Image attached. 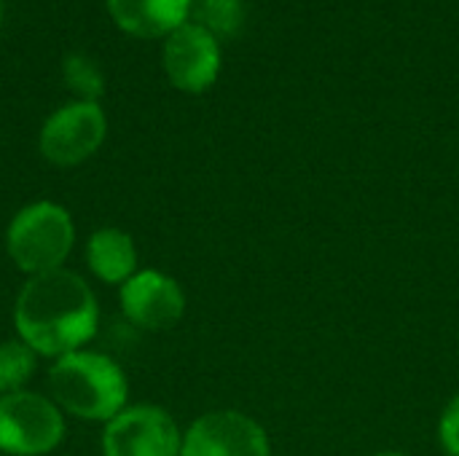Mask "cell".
Segmentation results:
<instances>
[{"mask_svg":"<svg viewBox=\"0 0 459 456\" xmlns=\"http://www.w3.org/2000/svg\"><path fill=\"white\" fill-rule=\"evenodd\" d=\"M65 438L62 409L38 392L0 395V452L11 456L51 454Z\"/></svg>","mask_w":459,"mask_h":456,"instance_id":"4","label":"cell"},{"mask_svg":"<svg viewBox=\"0 0 459 456\" xmlns=\"http://www.w3.org/2000/svg\"><path fill=\"white\" fill-rule=\"evenodd\" d=\"M86 261L97 280L108 285H124L137 269V250L126 231L100 228L86 242Z\"/></svg>","mask_w":459,"mask_h":456,"instance_id":"11","label":"cell"},{"mask_svg":"<svg viewBox=\"0 0 459 456\" xmlns=\"http://www.w3.org/2000/svg\"><path fill=\"white\" fill-rule=\"evenodd\" d=\"M0 16H3V8H0Z\"/></svg>","mask_w":459,"mask_h":456,"instance_id":"17","label":"cell"},{"mask_svg":"<svg viewBox=\"0 0 459 456\" xmlns=\"http://www.w3.org/2000/svg\"><path fill=\"white\" fill-rule=\"evenodd\" d=\"M48 390L62 411L89 422H110L126 409L129 395L118 363L89 349L56 357L48 371Z\"/></svg>","mask_w":459,"mask_h":456,"instance_id":"2","label":"cell"},{"mask_svg":"<svg viewBox=\"0 0 459 456\" xmlns=\"http://www.w3.org/2000/svg\"><path fill=\"white\" fill-rule=\"evenodd\" d=\"M73 242V218L56 202H32L22 207L5 231V250L27 277L62 269Z\"/></svg>","mask_w":459,"mask_h":456,"instance_id":"3","label":"cell"},{"mask_svg":"<svg viewBox=\"0 0 459 456\" xmlns=\"http://www.w3.org/2000/svg\"><path fill=\"white\" fill-rule=\"evenodd\" d=\"M438 438L449 456H459V392L446 403L438 419Z\"/></svg>","mask_w":459,"mask_h":456,"instance_id":"15","label":"cell"},{"mask_svg":"<svg viewBox=\"0 0 459 456\" xmlns=\"http://www.w3.org/2000/svg\"><path fill=\"white\" fill-rule=\"evenodd\" d=\"M62 73L70 91L78 94L83 102H97L100 94L105 91V78L86 54H70L62 65Z\"/></svg>","mask_w":459,"mask_h":456,"instance_id":"14","label":"cell"},{"mask_svg":"<svg viewBox=\"0 0 459 456\" xmlns=\"http://www.w3.org/2000/svg\"><path fill=\"white\" fill-rule=\"evenodd\" d=\"M13 325L19 339L43 357H62L83 349L100 325L94 290L83 277L54 269L30 277L13 304Z\"/></svg>","mask_w":459,"mask_h":456,"instance_id":"1","label":"cell"},{"mask_svg":"<svg viewBox=\"0 0 459 456\" xmlns=\"http://www.w3.org/2000/svg\"><path fill=\"white\" fill-rule=\"evenodd\" d=\"M191 11H194V24L204 27L218 40L234 38L245 24L242 0H199Z\"/></svg>","mask_w":459,"mask_h":456,"instance_id":"12","label":"cell"},{"mask_svg":"<svg viewBox=\"0 0 459 456\" xmlns=\"http://www.w3.org/2000/svg\"><path fill=\"white\" fill-rule=\"evenodd\" d=\"M194 0H108L113 22L134 38H159L183 27Z\"/></svg>","mask_w":459,"mask_h":456,"instance_id":"10","label":"cell"},{"mask_svg":"<svg viewBox=\"0 0 459 456\" xmlns=\"http://www.w3.org/2000/svg\"><path fill=\"white\" fill-rule=\"evenodd\" d=\"M374 456H409V454H401V452H382V454H374Z\"/></svg>","mask_w":459,"mask_h":456,"instance_id":"16","label":"cell"},{"mask_svg":"<svg viewBox=\"0 0 459 456\" xmlns=\"http://www.w3.org/2000/svg\"><path fill=\"white\" fill-rule=\"evenodd\" d=\"M183 435L159 406H132L113 417L102 435L105 456H180Z\"/></svg>","mask_w":459,"mask_h":456,"instance_id":"5","label":"cell"},{"mask_svg":"<svg viewBox=\"0 0 459 456\" xmlns=\"http://www.w3.org/2000/svg\"><path fill=\"white\" fill-rule=\"evenodd\" d=\"M108 134V118L97 102H70L48 116L40 129V153L56 167L86 161Z\"/></svg>","mask_w":459,"mask_h":456,"instance_id":"6","label":"cell"},{"mask_svg":"<svg viewBox=\"0 0 459 456\" xmlns=\"http://www.w3.org/2000/svg\"><path fill=\"white\" fill-rule=\"evenodd\" d=\"M180 456H272L266 430L242 411L199 417L183 435Z\"/></svg>","mask_w":459,"mask_h":456,"instance_id":"7","label":"cell"},{"mask_svg":"<svg viewBox=\"0 0 459 456\" xmlns=\"http://www.w3.org/2000/svg\"><path fill=\"white\" fill-rule=\"evenodd\" d=\"M35 366L38 355L22 339L0 344V395L24 390V384L35 374Z\"/></svg>","mask_w":459,"mask_h":456,"instance_id":"13","label":"cell"},{"mask_svg":"<svg viewBox=\"0 0 459 456\" xmlns=\"http://www.w3.org/2000/svg\"><path fill=\"white\" fill-rule=\"evenodd\" d=\"M164 73L169 83L188 94L207 91L221 73V43L204 27L186 22L167 35Z\"/></svg>","mask_w":459,"mask_h":456,"instance_id":"8","label":"cell"},{"mask_svg":"<svg viewBox=\"0 0 459 456\" xmlns=\"http://www.w3.org/2000/svg\"><path fill=\"white\" fill-rule=\"evenodd\" d=\"M121 309L126 320L143 331H167L186 314V293L175 277L145 269L121 285Z\"/></svg>","mask_w":459,"mask_h":456,"instance_id":"9","label":"cell"}]
</instances>
